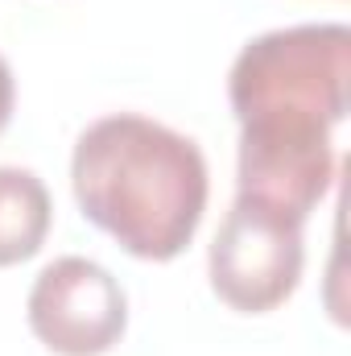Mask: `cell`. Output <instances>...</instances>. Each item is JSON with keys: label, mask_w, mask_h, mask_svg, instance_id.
Masks as SVG:
<instances>
[{"label": "cell", "mask_w": 351, "mask_h": 356, "mask_svg": "<svg viewBox=\"0 0 351 356\" xmlns=\"http://www.w3.org/2000/svg\"><path fill=\"white\" fill-rule=\"evenodd\" d=\"M12 108H17V79H12V67H8L4 54H0V133H4L8 120H12Z\"/></svg>", "instance_id": "6"}, {"label": "cell", "mask_w": 351, "mask_h": 356, "mask_svg": "<svg viewBox=\"0 0 351 356\" xmlns=\"http://www.w3.org/2000/svg\"><path fill=\"white\" fill-rule=\"evenodd\" d=\"M302 224L248 199L232 203L207 249V277L215 298L240 315H268L285 307L302 282Z\"/></svg>", "instance_id": "3"}, {"label": "cell", "mask_w": 351, "mask_h": 356, "mask_svg": "<svg viewBox=\"0 0 351 356\" xmlns=\"http://www.w3.org/2000/svg\"><path fill=\"white\" fill-rule=\"evenodd\" d=\"M79 211L137 261H174L194 241L211 175L203 149L141 112L91 120L71 154Z\"/></svg>", "instance_id": "2"}, {"label": "cell", "mask_w": 351, "mask_h": 356, "mask_svg": "<svg viewBox=\"0 0 351 356\" xmlns=\"http://www.w3.org/2000/svg\"><path fill=\"white\" fill-rule=\"evenodd\" d=\"M25 315L54 356H103L128 332V294L99 261L58 257L37 273Z\"/></svg>", "instance_id": "4"}, {"label": "cell", "mask_w": 351, "mask_h": 356, "mask_svg": "<svg viewBox=\"0 0 351 356\" xmlns=\"http://www.w3.org/2000/svg\"><path fill=\"white\" fill-rule=\"evenodd\" d=\"M348 25H285L252 38L228 71L240 120L236 199L306 224L335 182L331 133L348 116Z\"/></svg>", "instance_id": "1"}, {"label": "cell", "mask_w": 351, "mask_h": 356, "mask_svg": "<svg viewBox=\"0 0 351 356\" xmlns=\"http://www.w3.org/2000/svg\"><path fill=\"white\" fill-rule=\"evenodd\" d=\"M54 224L46 182L25 166H0V269L42 253Z\"/></svg>", "instance_id": "5"}]
</instances>
